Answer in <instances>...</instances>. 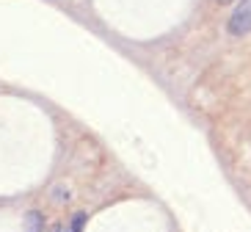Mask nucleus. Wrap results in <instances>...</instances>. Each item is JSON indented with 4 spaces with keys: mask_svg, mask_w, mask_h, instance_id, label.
Masks as SVG:
<instances>
[{
    "mask_svg": "<svg viewBox=\"0 0 251 232\" xmlns=\"http://www.w3.org/2000/svg\"><path fill=\"white\" fill-rule=\"evenodd\" d=\"M218 3H235V0H218Z\"/></svg>",
    "mask_w": 251,
    "mask_h": 232,
    "instance_id": "obj_3",
    "label": "nucleus"
},
{
    "mask_svg": "<svg viewBox=\"0 0 251 232\" xmlns=\"http://www.w3.org/2000/svg\"><path fill=\"white\" fill-rule=\"evenodd\" d=\"M83 221H86V216H83V213H77V216L72 218V227H69V232H77L83 227Z\"/></svg>",
    "mask_w": 251,
    "mask_h": 232,
    "instance_id": "obj_2",
    "label": "nucleus"
},
{
    "mask_svg": "<svg viewBox=\"0 0 251 232\" xmlns=\"http://www.w3.org/2000/svg\"><path fill=\"white\" fill-rule=\"evenodd\" d=\"M52 232H58V230H52Z\"/></svg>",
    "mask_w": 251,
    "mask_h": 232,
    "instance_id": "obj_4",
    "label": "nucleus"
},
{
    "mask_svg": "<svg viewBox=\"0 0 251 232\" xmlns=\"http://www.w3.org/2000/svg\"><path fill=\"white\" fill-rule=\"evenodd\" d=\"M229 30H232L235 36H243V33L251 30V0L240 3V8L232 14V20H229Z\"/></svg>",
    "mask_w": 251,
    "mask_h": 232,
    "instance_id": "obj_1",
    "label": "nucleus"
}]
</instances>
